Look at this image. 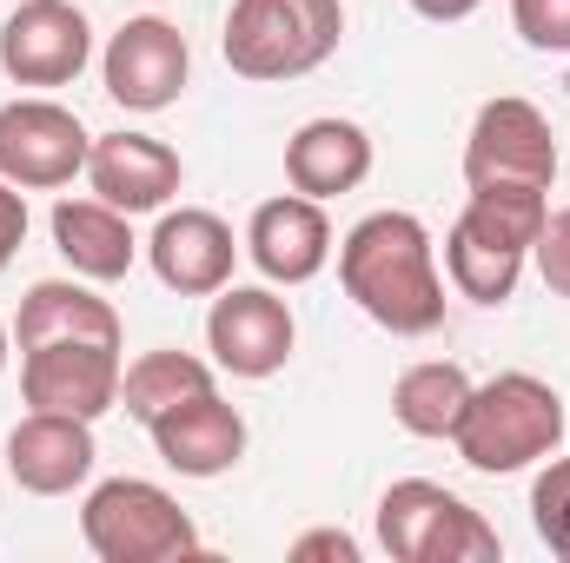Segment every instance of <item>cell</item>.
Returning <instances> with one entry per match:
<instances>
[{"label":"cell","instance_id":"1","mask_svg":"<svg viewBox=\"0 0 570 563\" xmlns=\"http://www.w3.org/2000/svg\"><path fill=\"white\" fill-rule=\"evenodd\" d=\"M338 285L345 298L385 325L392 338H431L444 325V273L438 239L419 213H365L338 239Z\"/></svg>","mask_w":570,"mask_h":563},{"label":"cell","instance_id":"2","mask_svg":"<svg viewBox=\"0 0 570 563\" xmlns=\"http://www.w3.org/2000/svg\"><path fill=\"white\" fill-rule=\"evenodd\" d=\"M558 444H564V398L538 372H498V378L471 385V405H464V418L451 431V451L478 477L531 471Z\"/></svg>","mask_w":570,"mask_h":563},{"label":"cell","instance_id":"3","mask_svg":"<svg viewBox=\"0 0 570 563\" xmlns=\"http://www.w3.org/2000/svg\"><path fill=\"white\" fill-rule=\"evenodd\" d=\"M544 219H551V192H524V186L471 192L444 233V273L458 285V298L504 305L524 279V259H531Z\"/></svg>","mask_w":570,"mask_h":563},{"label":"cell","instance_id":"4","mask_svg":"<svg viewBox=\"0 0 570 563\" xmlns=\"http://www.w3.org/2000/svg\"><path fill=\"white\" fill-rule=\"evenodd\" d=\"M338 33H345V0H233L219 53L239 80L279 87L318 73L338 53Z\"/></svg>","mask_w":570,"mask_h":563},{"label":"cell","instance_id":"5","mask_svg":"<svg viewBox=\"0 0 570 563\" xmlns=\"http://www.w3.org/2000/svg\"><path fill=\"white\" fill-rule=\"evenodd\" d=\"M379 544L392 563H498L504 544L458 491L431 477H399L379 497Z\"/></svg>","mask_w":570,"mask_h":563},{"label":"cell","instance_id":"6","mask_svg":"<svg viewBox=\"0 0 570 563\" xmlns=\"http://www.w3.org/2000/svg\"><path fill=\"white\" fill-rule=\"evenodd\" d=\"M80 537L100 563H179L199 551V531L179 511V497L146 477L94 484L80 504Z\"/></svg>","mask_w":570,"mask_h":563},{"label":"cell","instance_id":"7","mask_svg":"<svg viewBox=\"0 0 570 563\" xmlns=\"http://www.w3.org/2000/svg\"><path fill=\"white\" fill-rule=\"evenodd\" d=\"M464 186L471 192H491V186H524V192H551L558 186V140H551V120L518 100V93H498L478 107L471 134H464Z\"/></svg>","mask_w":570,"mask_h":563},{"label":"cell","instance_id":"8","mask_svg":"<svg viewBox=\"0 0 570 563\" xmlns=\"http://www.w3.org/2000/svg\"><path fill=\"white\" fill-rule=\"evenodd\" d=\"M94 134L80 127L73 107L60 100H7L0 107V179H13L20 192H60L87 172Z\"/></svg>","mask_w":570,"mask_h":563},{"label":"cell","instance_id":"9","mask_svg":"<svg viewBox=\"0 0 570 563\" xmlns=\"http://www.w3.org/2000/svg\"><path fill=\"white\" fill-rule=\"evenodd\" d=\"M120 345L107 338H53L20 352V398L27 412H67V418H107L120 405Z\"/></svg>","mask_w":570,"mask_h":563},{"label":"cell","instance_id":"10","mask_svg":"<svg viewBox=\"0 0 570 563\" xmlns=\"http://www.w3.org/2000/svg\"><path fill=\"white\" fill-rule=\"evenodd\" d=\"M100 73H107V100L114 107H127V113H166L186 93V80H193V47H186V33L173 20L134 13L107 40Z\"/></svg>","mask_w":570,"mask_h":563},{"label":"cell","instance_id":"11","mask_svg":"<svg viewBox=\"0 0 570 563\" xmlns=\"http://www.w3.org/2000/svg\"><path fill=\"white\" fill-rule=\"evenodd\" d=\"M292 345H298V325H292V305L273 285H226V292H213L206 352H213L219 372H233V378H273V372H285Z\"/></svg>","mask_w":570,"mask_h":563},{"label":"cell","instance_id":"12","mask_svg":"<svg viewBox=\"0 0 570 563\" xmlns=\"http://www.w3.org/2000/svg\"><path fill=\"white\" fill-rule=\"evenodd\" d=\"M94 60V27L73 0H20L0 27V67L13 87H67Z\"/></svg>","mask_w":570,"mask_h":563},{"label":"cell","instance_id":"13","mask_svg":"<svg viewBox=\"0 0 570 563\" xmlns=\"http://www.w3.org/2000/svg\"><path fill=\"white\" fill-rule=\"evenodd\" d=\"M146 259H153V279L179 298H213L233 285L239 266V239L219 213L206 206H179V213H159L153 239H146Z\"/></svg>","mask_w":570,"mask_h":563},{"label":"cell","instance_id":"14","mask_svg":"<svg viewBox=\"0 0 570 563\" xmlns=\"http://www.w3.org/2000/svg\"><path fill=\"white\" fill-rule=\"evenodd\" d=\"M100 464V444H94V424L67 418V412H27V418L7 431V477L27 491V497H67L94 477Z\"/></svg>","mask_w":570,"mask_h":563},{"label":"cell","instance_id":"15","mask_svg":"<svg viewBox=\"0 0 570 563\" xmlns=\"http://www.w3.org/2000/svg\"><path fill=\"white\" fill-rule=\"evenodd\" d=\"M332 219L318 199L305 192H279L253 213L246 226V259L266 273V285H312L325 266H332Z\"/></svg>","mask_w":570,"mask_h":563},{"label":"cell","instance_id":"16","mask_svg":"<svg viewBox=\"0 0 570 563\" xmlns=\"http://www.w3.org/2000/svg\"><path fill=\"white\" fill-rule=\"evenodd\" d=\"M146 431H153L159 464L179 471V477H226L246 457V418L219 398V385L199 392V398H179L173 412H159Z\"/></svg>","mask_w":570,"mask_h":563},{"label":"cell","instance_id":"17","mask_svg":"<svg viewBox=\"0 0 570 563\" xmlns=\"http://www.w3.org/2000/svg\"><path fill=\"white\" fill-rule=\"evenodd\" d=\"M87 186H94V199H107L134 219V213H166V199L186 186V166L153 134H100L87 152Z\"/></svg>","mask_w":570,"mask_h":563},{"label":"cell","instance_id":"18","mask_svg":"<svg viewBox=\"0 0 570 563\" xmlns=\"http://www.w3.org/2000/svg\"><path fill=\"white\" fill-rule=\"evenodd\" d=\"M285 179H292V192H305V199H318V206L358 192V186L372 179V134H365L358 120H338V113L305 120V127L285 140Z\"/></svg>","mask_w":570,"mask_h":563},{"label":"cell","instance_id":"19","mask_svg":"<svg viewBox=\"0 0 570 563\" xmlns=\"http://www.w3.org/2000/svg\"><path fill=\"white\" fill-rule=\"evenodd\" d=\"M53 253L73 266V279L114 285L134 273L140 259V239H134V219L107 199H60L53 206Z\"/></svg>","mask_w":570,"mask_h":563},{"label":"cell","instance_id":"20","mask_svg":"<svg viewBox=\"0 0 570 563\" xmlns=\"http://www.w3.org/2000/svg\"><path fill=\"white\" fill-rule=\"evenodd\" d=\"M13 338H20V352H33V345H53V338H107V345H120V312L94 292V279H40L27 285V298H20V312H13Z\"/></svg>","mask_w":570,"mask_h":563},{"label":"cell","instance_id":"21","mask_svg":"<svg viewBox=\"0 0 570 563\" xmlns=\"http://www.w3.org/2000/svg\"><path fill=\"white\" fill-rule=\"evenodd\" d=\"M464 405H471V378L451 358L405 365L399 385H392V418L405 424L412 437H451L458 418H464Z\"/></svg>","mask_w":570,"mask_h":563},{"label":"cell","instance_id":"22","mask_svg":"<svg viewBox=\"0 0 570 563\" xmlns=\"http://www.w3.org/2000/svg\"><path fill=\"white\" fill-rule=\"evenodd\" d=\"M199 392H213V365L206 358H193V352H146L134 358L127 372H120V405H127V418L153 424L159 412H173L179 398H199Z\"/></svg>","mask_w":570,"mask_h":563},{"label":"cell","instance_id":"23","mask_svg":"<svg viewBox=\"0 0 570 563\" xmlns=\"http://www.w3.org/2000/svg\"><path fill=\"white\" fill-rule=\"evenodd\" d=\"M531 524H538L544 551L570 563V457H558V451L544 457V471L531 484Z\"/></svg>","mask_w":570,"mask_h":563},{"label":"cell","instance_id":"24","mask_svg":"<svg viewBox=\"0 0 570 563\" xmlns=\"http://www.w3.org/2000/svg\"><path fill=\"white\" fill-rule=\"evenodd\" d=\"M511 27L538 53H570V0H511Z\"/></svg>","mask_w":570,"mask_h":563},{"label":"cell","instance_id":"25","mask_svg":"<svg viewBox=\"0 0 570 563\" xmlns=\"http://www.w3.org/2000/svg\"><path fill=\"white\" fill-rule=\"evenodd\" d=\"M531 259H538V279L551 285L558 298H570V206H558V213L544 219V233H538Z\"/></svg>","mask_w":570,"mask_h":563},{"label":"cell","instance_id":"26","mask_svg":"<svg viewBox=\"0 0 570 563\" xmlns=\"http://www.w3.org/2000/svg\"><path fill=\"white\" fill-rule=\"evenodd\" d=\"M20 239H27V192H20L13 179H0V273L13 266Z\"/></svg>","mask_w":570,"mask_h":563},{"label":"cell","instance_id":"27","mask_svg":"<svg viewBox=\"0 0 570 563\" xmlns=\"http://www.w3.org/2000/svg\"><path fill=\"white\" fill-rule=\"evenodd\" d=\"M292 557H338V563H358V544L345 537V531H305V537H292Z\"/></svg>","mask_w":570,"mask_h":563},{"label":"cell","instance_id":"28","mask_svg":"<svg viewBox=\"0 0 570 563\" xmlns=\"http://www.w3.org/2000/svg\"><path fill=\"white\" fill-rule=\"evenodd\" d=\"M478 7H484V0H412V13H425V20H444V27H451V20H471Z\"/></svg>","mask_w":570,"mask_h":563},{"label":"cell","instance_id":"29","mask_svg":"<svg viewBox=\"0 0 570 563\" xmlns=\"http://www.w3.org/2000/svg\"><path fill=\"white\" fill-rule=\"evenodd\" d=\"M7 358H13V338H7V325H0V372H7Z\"/></svg>","mask_w":570,"mask_h":563}]
</instances>
